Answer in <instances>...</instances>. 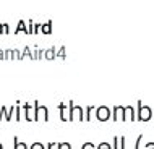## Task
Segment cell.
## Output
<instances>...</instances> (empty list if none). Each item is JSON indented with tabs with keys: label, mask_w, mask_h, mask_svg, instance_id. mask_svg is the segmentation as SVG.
Returning <instances> with one entry per match:
<instances>
[{
	"label": "cell",
	"mask_w": 154,
	"mask_h": 149,
	"mask_svg": "<svg viewBox=\"0 0 154 149\" xmlns=\"http://www.w3.org/2000/svg\"><path fill=\"white\" fill-rule=\"evenodd\" d=\"M24 118L28 120V122H34V117H32L31 114V104H24Z\"/></svg>",
	"instance_id": "cell-6"
},
{
	"label": "cell",
	"mask_w": 154,
	"mask_h": 149,
	"mask_svg": "<svg viewBox=\"0 0 154 149\" xmlns=\"http://www.w3.org/2000/svg\"><path fill=\"white\" fill-rule=\"evenodd\" d=\"M55 146H57V143H49V144H47V149H54Z\"/></svg>",
	"instance_id": "cell-21"
},
{
	"label": "cell",
	"mask_w": 154,
	"mask_h": 149,
	"mask_svg": "<svg viewBox=\"0 0 154 149\" xmlns=\"http://www.w3.org/2000/svg\"><path fill=\"white\" fill-rule=\"evenodd\" d=\"M144 149H154V143H148L146 146H144Z\"/></svg>",
	"instance_id": "cell-20"
},
{
	"label": "cell",
	"mask_w": 154,
	"mask_h": 149,
	"mask_svg": "<svg viewBox=\"0 0 154 149\" xmlns=\"http://www.w3.org/2000/svg\"><path fill=\"white\" fill-rule=\"evenodd\" d=\"M96 118L99 120V122H107L110 117H112V112L107 105H101V107H96Z\"/></svg>",
	"instance_id": "cell-4"
},
{
	"label": "cell",
	"mask_w": 154,
	"mask_h": 149,
	"mask_svg": "<svg viewBox=\"0 0 154 149\" xmlns=\"http://www.w3.org/2000/svg\"><path fill=\"white\" fill-rule=\"evenodd\" d=\"M55 57V49H49L45 50V59H54Z\"/></svg>",
	"instance_id": "cell-12"
},
{
	"label": "cell",
	"mask_w": 154,
	"mask_h": 149,
	"mask_svg": "<svg viewBox=\"0 0 154 149\" xmlns=\"http://www.w3.org/2000/svg\"><path fill=\"white\" fill-rule=\"evenodd\" d=\"M81 149H96V146H94L93 143H85V144L81 146Z\"/></svg>",
	"instance_id": "cell-16"
},
{
	"label": "cell",
	"mask_w": 154,
	"mask_h": 149,
	"mask_svg": "<svg viewBox=\"0 0 154 149\" xmlns=\"http://www.w3.org/2000/svg\"><path fill=\"white\" fill-rule=\"evenodd\" d=\"M119 144H120V136H114V147L112 149H119Z\"/></svg>",
	"instance_id": "cell-15"
},
{
	"label": "cell",
	"mask_w": 154,
	"mask_h": 149,
	"mask_svg": "<svg viewBox=\"0 0 154 149\" xmlns=\"http://www.w3.org/2000/svg\"><path fill=\"white\" fill-rule=\"evenodd\" d=\"M29 149H44V144L42 143H32L29 146Z\"/></svg>",
	"instance_id": "cell-14"
},
{
	"label": "cell",
	"mask_w": 154,
	"mask_h": 149,
	"mask_svg": "<svg viewBox=\"0 0 154 149\" xmlns=\"http://www.w3.org/2000/svg\"><path fill=\"white\" fill-rule=\"evenodd\" d=\"M0 149H3V146H2V143H0Z\"/></svg>",
	"instance_id": "cell-22"
},
{
	"label": "cell",
	"mask_w": 154,
	"mask_h": 149,
	"mask_svg": "<svg viewBox=\"0 0 154 149\" xmlns=\"http://www.w3.org/2000/svg\"><path fill=\"white\" fill-rule=\"evenodd\" d=\"M57 149H72L70 143H57Z\"/></svg>",
	"instance_id": "cell-13"
},
{
	"label": "cell",
	"mask_w": 154,
	"mask_h": 149,
	"mask_svg": "<svg viewBox=\"0 0 154 149\" xmlns=\"http://www.w3.org/2000/svg\"><path fill=\"white\" fill-rule=\"evenodd\" d=\"M15 112H16L15 118H16V120H18V122H20V120H21V117H20V105H15Z\"/></svg>",
	"instance_id": "cell-18"
},
{
	"label": "cell",
	"mask_w": 154,
	"mask_h": 149,
	"mask_svg": "<svg viewBox=\"0 0 154 149\" xmlns=\"http://www.w3.org/2000/svg\"><path fill=\"white\" fill-rule=\"evenodd\" d=\"M59 112H60V120L62 122H68V115H66V110H65V104H59Z\"/></svg>",
	"instance_id": "cell-7"
},
{
	"label": "cell",
	"mask_w": 154,
	"mask_h": 149,
	"mask_svg": "<svg viewBox=\"0 0 154 149\" xmlns=\"http://www.w3.org/2000/svg\"><path fill=\"white\" fill-rule=\"evenodd\" d=\"M26 32V34H29V31H28V28H26V23L23 21V20H20L18 21V28H16V32Z\"/></svg>",
	"instance_id": "cell-8"
},
{
	"label": "cell",
	"mask_w": 154,
	"mask_h": 149,
	"mask_svg": "<svg viewBox=\"0 0 154 149\" xmlns=\"http://www.w3.org/2000/svg\"><path fill=\"white\" fill-rule=\"evenodd\" d=\"M41 32H42L44 36H49V34H51V32H52V21L41 24Z\"/></svg>",
	"instance_id": "cell-5"
},
{
	"label": "cell",
	"mask_w": 154,
	"mask_h": 149,
	"mask_svg": "<svg viewBox=\"0 0 154 149\" xmlns=\"http://www.w3.org/2000/svg\"><path fill=\"white\" fill-rule=\"evenodd\" d=\"M143 138V135H140L138 138H136V143H135V149H140V139Z\"/></svg>",
	"instance_id": "cell-19"
},
{
	"label": "cell",
	"mask_w": 154,
	"mask_h": 149,
	"mask_svg": "<svg viewBox=\"0 0 154 149\" xmlns=\"http://www.w3.org/2000/svg\"><path fill=\"white\" fill-rule=\"evenodd\" d=\"M125 141H127V138H125V136H120V144H119V149H125Z\"/></svg>",
	"instance_id": "cell-17"
},
{
	"label": "cell",
	"mask_w": 154,
	"mask_h": 149,
	"mask_svg": "<svg viewBox=\"0 0 154 149\" xmlns=\"http://www.w3.org/2000/svg\"><path fill=\"white\" fill-rule=\"evenodd\" d=\"M34 122H49V109L42 104H39V101H34V112H32Z\"/></svg>",
	"instance_id": "cell-2"
},
{
	"label": "cell",
	"mask_w": 154,
	"mask_h": 149,
	"mask_svg": "<svg viewBox=\"0 0 154 149\" xmlns=\"http://www.w3.org/2000/svg\"><path fill=\"white\" fill-rule=\"evenodd\" d=\"M13 144H15V149H29V147L26 146V143H21L18 138H16V136L13 138Z\"/></svg>",
	"instance_id": "cell-9"
},
{
	"label": "cell",
	"mask_w": 154,
	"mask_h": 149,
	"mask_svg": "<svg viewBox=\"0 0 154 149\" xmlns=\"http://www.w3.org/2000/svg\"><path fill=\"white\" fill-rule=\"evenodd\" d=\"M96 149H112V144H110V143H106V141H104V143H101V144H99V146H96Z\"/></svg>",
	"instance_id": "cell-11"
},
{
	"label": "cell",
	"mask_w": 154,
	"mask_h": 149,
	"mask_svg": "<svg viewBox=\"0 0 154 149\" xmlns=\"http://www.w3.org/2000/svg\"><path fill=\"white\" fill-rule=\"evenodd\" d=\"M68 107H70V110H68V122H73L75 117H76V120H80V122H86V120H85L86 115L83 114V109L80 105H73V101H70Z\"/></svg>",
	"instance_id": "cell-3"
},
{
	"label": "cell",
	"mask_w": 154,
	"mask_h": 149,
	"mask_svg": "<svg viewBox=\"0 0 154 149\" xmlns=\"http://www.w3.org/2000/svg\"><path fill=\"white\" fill-rule=\"evenodd\" d=\"M154 112L151 110V107L144 105L143 101L138 99V110H136V120H140V122H149V120L152 118Z\"/></svg>",
	"instance_id": "cell-1"
},
{
	"label": "cell",
	"mask_w": 154,
	"mask_h": 149,
	"mask_svg": "<svg viewBox=\"0 0 154 149\" xmlns=\"http://www.w3.org/2000/svg\"><path fill=\"white\" fill-rule=\"evenodd\" d=\"M93 110H96V107H94V105H88V109H86V117H85V120H88V122H89V120H91V112H93Z\"/></svg>",
	"instance_id": "cell-10"
}]
</instances>
